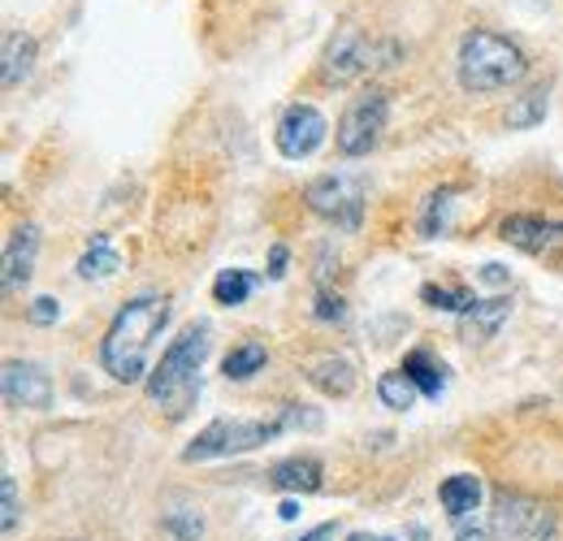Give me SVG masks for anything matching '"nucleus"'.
<instances>
[{
  "instance_id": "obj_4",
  "label": "nucleus",
  "mask_w": 563,
  "mask_h": 541,
  "mask_svg": "<svg viewBox=\"0 0 563 541\" xmlns=\"http://www.w3.org/2000/svg\"><path fill=\"white\" fill-rule=\"evenodd\" d=\"M395 62H399V44H390V40H368L364 31L343 26V31L330 40L325 57H321V74H325L330 82H355V78H364V74H373V69H382V66H395Z\"/></svg>"
},
{
  "instance_id": "obj_28",
  "label": "nucleus",
  "mask_w": 563,
  "mask_h": 541,
  "mask_svg": "<svg viewBox=\"0 0 563 541\" xmlns=\"http://www.w3.org/2000/svg\"><path fill=\"white\" fill-rule=\"evenodd\" d=\"M26 317H31V325H53V321L62 317V303H57L53 295H40V299L26 308Z\"/></svg>"
},
{
  "instance_id": "obj_34",
  "label": "nucleus",
  "mask_w": 563,
  "mask_h": 541,
  "mask_svg": "<svg viewBox=\"0 0 563 541\" xmlns=\"http://www.w3.org/2000/svg\"><path fill=\"white\" fill-rule=\"evenodd\" d=\"M295 516H299V507L286 498V503H282V520H295Z\"/></svg>"
},
{
  "instance_id": "obj_15",
  "label": "nucleus",
  "mask_w": 563,
  "mask_h": 541,
  "mask_svg": "<svg viewBox=\"0 0 563 541\" xmlns=\"http://www.w3.org/2000/svg\"><path fill=\"white\" fill-rule=\"evenodd\" d=\"M438 498H442V511L460 525V520H468V516L482 507V481H477L473 473L446 476L442 489H438Z\"/></svg>"
},
{
  "instance_id": "obj_3",
  "label": "nucleus",
  "mask_w": 563,
  "mask_h": 541,
  "mask_svg": "<svg viewBox=\"0 0 563 541\" xmlns=\"http://www.w3.org/2000/svg\"><path fill=\"white\" fill-rule=\"evenodd\" d=\"M525 53L498 35V31H468L460 40V57H455V74H460V87L473 91V96H486V91H507L525 78Z\"/></svg>"
},
{
  "instance_id": "obj_9",
  "label": "nucleus",
  "mask_w": 563,
  "mask_h": 541,
  "mask_svg": "<svg viewBox=\"0 0 563 541\" xmlns=\"http://www.w3.org/2000/svg\"><path fill=\"white\" fill-rule=\"evenodd\" d=\"M325 131H330V122L317 104H290L274 131V143L286 161H308L325 143Z\"/></svg>"
},
{
  "instance_id": "obj_12",
  "label": "nucleus",
  "mask_w": 563,
  "mask_h": 541,
  "mask_svg": "<svg viewBox=\"0 0 563 541\" xmlns=\"http://www.w3.org/2000/svg\"><path fill=\"white\" fill-rule=\"evenodd\" d=\"M35 256H40V225H18V230L9 234V247H4V261H0V281H4V290H18L22 281H31Z\"/></svg>"
},
{
  "instance_id": "obj_23",
  "label": "nucleus",
  "mask_w": 563,
  "mask_h": 541,
  "mask_svg": "<svg viewBox=\"0 0 563 541\" xmlns=\"http://www.w3.org/2000/svg\"><path fill=\"white\" fill-rule=\"evenodd\" d=\"M265 360H269V351L261 346V342H243V346H234L230 355H225V377L230 382H243V377H252V373H261L265 368Z\"/></svg>"
},
{
  "instance_id": "obj_5",
  "label": "nucleus",
  "mask_w": 563,
  "mask_h": 541,
  "mask_svg": "<svg viewBox=\"0 0 563 541\" xmlns=\"http://www.w3.org/2000/svg\"><path fill=\"white\" fill-rule=\"evenodd\" d=\"M278 433V420H243V416L230 420V416H221V420H212L209 429H200V438L183 451V460L200 464V460H221V455H247V451H261Z\"/></svg>"
},
{
  "instance_id": "obj_6",
  "label": "nucleus",
  "mask_w": 563,
  "mask_h": 541,
  "mask_svg": "<svg viewBox=\"0 0 563 541\" xmlns=\"http://www.w3.org/2000/svg\"><path fill=\"white\" fill-rule=\"evenodd\" d=\"M490 541H555V511L533 494L503 489L490 511Z\"/></svg>"
},
{
  "instance_id": "obj_32",
  "label": "nucleus",
  "mask_w": 563,
  "mask_h": 541,
  "mask_svg": "<svg viewBox=\"0 0 563 541\" xmlns=\"http://www.w3.org/2000/svg\"><path fill=\"white\" fill-rule=\"evenodd\" d=\"M325 538H334V525H317L303 541H325Z\"/></svg>"
},
{
  "instance_id": "obj_27",
  "label": "nucleus",
  "mask_w": 563,
  "mask_h": 541,
  "mask_svg": "<svg viewBox=\"0 0 563 541\" xmlns=\"http://www.w3.org/2000/svg\"><path fill=\"white\" fill-rule=\"evenodd\" d=\"M0 494H4V533H13V529H18V520H22L18 481H13V476H0Z\"/></svg>"
},
{
  "instance_id": "obj_33",
  "label": "nucleus",
  "mask_w": 563,
  "mask_h": 541,
  "mask_svg": "<svg viewBox=\"0 0 563 541\" xmlns=\"http://www.w3.org/2000/svg\"><path fill=\"white\" fill-rule=\"evenodd\" d=\"M486 281H507V273H503V265H486Z\"/></svg>"
},
{
  "instance_id": "obj_35",
  "label": "nucleus",
  "mask_w": 563,
  "mask_h": 541,
  "mask_svg": "<svg viewBox=\"0 0 563 541\" xmlns=\"http://www.w3.org/2000/svg\"><path fill=\"white\" fill-rule=\"evenodd\" d=\"M347 541H395V538H373V533H352Z\"/></svg>"
},
{
  "instance_id": "obj_7",
  "label": "nucleus",
  "mask_w": 563,
  "mask_h": 541,
  "mask_svg": "<svg viewBox=\"0 0 563 541\" xmlns=\"http://www.w3.org/2000/svg\"><path fill=\"white\" fill-rule=\"evenodd\" d=\"M386 122H390V100L382 87H368L360 91L352 104L343 109L339 118V152L343 156H368L382 135H386Z\"/></svg>"
},
{
  "instance_id": "obj_11",
  "label": "nucleus",
  "mask_w": 563,
  "mask_h": 541,
  "mask_svg": "<svg viewBox=\"0 0 563 541\" xmlns=\"http://www.w3.org/2000/svg\"><path fill=\"white\" fill-rule=\"evenodd\" d=\"M503 239L520 252H533V256H547L563 247V225L560 221H547V217H529V212H516L503 221Z\"/></svg>"
},
{
  "instance_id": "obj_26",
  "label": "nucleus",
  "mask_w": 563,
  "mask_h": 541,
  "mask_svg": "<svg viewBox=\"0 0 563 541\" xmlns=\"http://www.w3.org/2000/svg\"><path fill=\"white\" fill-rule=\"evenodd\" d=\"M451 191H438V196H429V212H424V221H421V230L433 239L438 234V225H446V212H451Z\"/></svg>"
},
{
  "instance_id": "obj_25",
  "label": "nucleus",
  "mask_w": 563,
  "mask_h": 541,
  "mask_svg": "<svg viewBox=\"0 0 563 541\" xmlns=\"http://www.w3.org/2000/svg\"><path fill=\"white\" fill-rule=\"evenodd\" d=\"M165 529L178 541H200L205 538V516L196 507H183V511H169L165 516Z\"/></svg>"
},
{
  "instance_id": "obj_14",
  "label": "nucleus",
  "mask_w": 563,
  "mask_h": 541,
  "mask_svg": "<svg viewBox=\"0 0 563 541\" xmlns=\"http://www.w3.org/2000/svg\"><path fill=\"white\" fill-rule=\"evenodd\" d=\"M269 485L282 489V494H317L325 485V468L317 460L295 455V460H282V464L269 468Z\"/></svg>"
},
{
  "instance_id": "obj_2",
  "label": "nucleus",
  "mask_w": 563,
  "mask_h": 541,
  "mask_svg": "<svg viewBox=\"0 0 563 541\" xmlns=\"http://www.w3.org/2000/svg\"><path fill=\"white\" fill-rule=\"evenodd\" d=\"M209 351V325H187L178 339L165 346L161 364L147 373V404L156 407L161 416H169V420L187 416L200 399V368H205Z\"/></svg>"
},
{
  "instance_id": "obj_21",
  "label": "nucleus",
  "mask_w": 563,
  "mask_h": 541,
  "mask_svg": "<svg viewBox=\"0 0 563 541\" xmlns=\"http://www.w3.org/2000/svg\"><path fill=\"white\" fill-rule=\"evenodd\" d=\"M377 399H382V407H390V411H408V407H417L421 390H417V382L404 368H395V373H386L377 382Z\"/></svg>"
},
{
  "instance_id": "obj_19",
  "label": "nucleus",
  "mask_w": 563,
  "mask_h": 541,
  "mask_svg": "<svg viewBox=\"0 0 563 541\" xmlns=\"http://www.w3.org/2000/svg\"><path fill=\"white\" fill-rule=\"evenodd\" d=\"M118 269H122V256L109 247L104 234H96L91 247H87L82 261H78V277H87V281H104V277H113Z\"/></svg>"
},
{
  "instance_id": "obj_24",
  "label": "nucleus",
  "mask_w": 563,
  "mask_h": 541,
  "mask_svg": "<svg viewBox=\"0 0 563 541\" xmlns=\"http://www.w3.org/2000/svg\"><path fill=\"white\" fill-rule=\"evenodd\" d=\"M421 299L429 308H438V312H468L473 303H477V295H468V290H442V286H424Z\"/></svg>"
},
{
  "instance_id": "obj_22",
  "label": "nucleus",
  "mask_w": 563,
  "mask_h": 541,
  "mask_svg": "<svg viewBox=\"0 0 563 541\" xmlns=\"http://www.w3.org/2000/svg\"><path fill=\"white\" fill-rule=\"evenodd\" d=\"M252 286H256V277L247 269H221L217 281H212V299H217L221 308H239V303H247Z\"/></svg>"
},
{
  "instance_id": "obj_20",
  "label": "nucleus",
  "mask_w": 563,
  "mask_h": 541,
  "mask_svg": "<svg viewBox=\"0 0 563 541\" xmlns=\"http://www.w3.org/2000/svg\"><path fill=\"white\" fill-rule=\"evenodd\" d=\"M404 373L417 382V390H421L424 399H438V395H442L446 368H442V364H433V355H429V351H412V355L404 360Z\"/></svg>"
},
{
  "instance_id": "obj_31",
  "label": "nucleus",
  "mask_w": 563,
  "mask_h": 541,
  "mask_svg": "<svg viewBox=\"0 0 563 541\" xmlns=\"http://www.w3.org/2000/svg\"><path fill=\"white\" fill-rule=\"evenodd\" d=\"M455 541H486V533H482L477 525H468V520H460V529H455Z\"/></svg>"
},
{
  "instance_id": "obj_30",
  "label": "nucleus",
  "mask_w": 563,
  "mask_h": 541,
  "mask_svg": "<svg viewBox=\"0 0 563 541\" xmlns=\"http://www.w3.org/2000/svg\"><path fill=\"white\" fill-rule=\"evenodd\" d=\"M286 261H290V252H286L282 243H274V252H269V277H282V273H286Z\"/></svg>"
},
{
  "instance_id": "obj_18",
  "label": "nucleus",
  "mask_w": 563,
  "mask_h": 541,
  "mask_svg": "<svg viewBox=\"0 0 563 541\" xmlns=\"http://www.w3.org/2000/svg\"><path fill=\"white\" fill-rule=\"evenodd\" d=\"M547 109H551L547 87H533V91H525V96L511 100V109H507V126H511V131H533L538 122H547Z\"/></svg>"
},
{
  "instance_id": "obj_13",
  "label": "nucleus",
  "mask_w": 563,
  "mask_h": 541,
  "mask_svg": "<svg viewBox=\"0 0 563 541\" xmlns=\"http://www.w3.org/2000/svg\"><path fill=\"white\" fill-rule=\"evenodd\" d=\"M511 317V299L498 295V299H477L468 312H460V339L464 342H490L503 321Z\"/></svg>"
},
{
  "instance_id": "obj_29",
  "label": "nucleus",
  "mask_w": 563,
  "mask_h": 541,
  "mask_svg": "<svg viewBox=\"0 0 563 541\" xmlns=\"http://www.w3.org/2000/svg\"><path fill=\"white\" fill-rule=\"evenodd\" d=\"M317 317H321V321H343V317H347V303H343L339 295H325V290H321V295H317Z\"/></svg>"
},
{
  "instance_id": "obj_17",
  "label": "nucleus",
  "mask_w": 563,
  "mask_h": 541,
  "mask_svg": "<svg viewBox=\"0 0 563 541\" xmlns=\"http://www.w3.org/2000/svg\"><path fill=\"white\" fill-rule=\"evenodd\" d=\"M35 66V40L31 35H22V31H9L4 35V87H18L26 74Z\"/></svg>"
},
{
  "instance_id": "obj_16",
  "label": "nucleus",
  "mask_w": 563,
  "mask_h": 541,
  "mask_svg": "<svg viewBox=\"0 0 563 541\" xmlns=\"http://www.w3.org/2000/svg\"><path fill=\"white\" fill-rule=\"evenodd\" d=\"M308 382H312L321 395H330V399H347L355 390V368L347 360H339V355H325V360H317V364L308 368Z\"/></svg>"
},
{
  "instance_id": "obj_8",
  "label": "nucleus",
  "mask_w": 563,
  "mask_h": 541,
  "mask_svg": "<svg viewBox=\"0 0 563 541\" xmlns=\"http://www.w3.org/2000/svg\"><path fill=\"white\" fill-rule=\"evenodd\" d=\"M308 208L325 221H334L339 230H355L360 225V208H364V196H360V183L347 178V174H321L308 183L303 191Z\"/></svg>"
},
{
  "instance_id": "obj_10",
  "label": "nucleus",
  "mask_w": 563,
  "mask_h": 541,
  "mask_svg": "<svg viewBox=\"0 0 563 541\" xmlns=\"http://www.w3.org/2000/svg\"><path fill=\"white\" fill-rule=\"evenodd\" d=\"M4 399L26 411H48L53 407V377L40 364L26 360H9L4 364Z\"/></svg>"
},
{
  "instance_id": "obj_1",
  "label": "nucleus",
  "mask_w": 563,
  "mask_h": 541,
  "mask_svg": "<svg viewBox=\"0 0 563 541\" xmlns=\"http://www.w3.org/2000/svg\"><path fill=\"white\" fill-rule=\"evenodd\" d=\"M169 325V299L165 295H140L131 299L100 342V364L113 382H143L147 377V351L156 334Z\"/></svg>"
}]
</instances>
